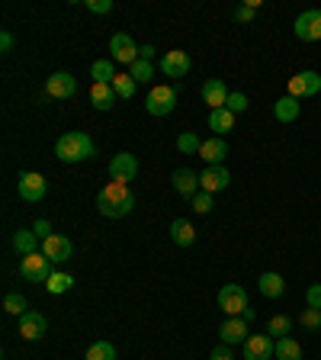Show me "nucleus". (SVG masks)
<instances>
[{
  "label": "nucleus",
  "instance_id": "nucleus-45",
  "mask_svg": "<svg viewBox=\"0 0 321 360\" xmlns=\"http://www.w3.org/2000/svg\"><path fill=\"white\" fill-rule=\"evenodd\" d=\"M0 48H3V52H10V48H13V36H10V32H3V36H0Z\"/></svg>",
  "mask_w": 321,
  "mask_h": 360
},
{
  "label": "nucleus",
  "instance_id": "nucleus-21",
  "mask_svg": "<svg viewBox=\"0 0 321 360\" xmlns=\"http://www.w3.org/2000/svg\"><path fill=\"white\" fill-rule=\"evenodd\" d=\"M209 129L215 132V139L228 135V132L235 129V113H231L228 106H222V110H212V113H209Z\"/></svg>",
  "mask_w": 321,
  "mask_h": 360
},
{
  "label": "nucleus",
  "instance_id": "nucleus-14",
  "mask_svg": "<svg viewBox=\"0 0 321 360\" xmlns=\"http://www.w3.org/2000/svg\"><path fill=\"white\" fill-rule=\"evenodd\" d=\"M135 174H138L135 155H128V151L113 155V161H110V180H122V184H128V180H135Z\"/></svg>",
  "mask_w": 321,
  "mask_h": 360
},
{
  "label": "nucleus",
  "instance_id": "nucleus-25",
  "mask_svg": "<svg viewBox=\"0 0 321 360\" xmlns=\"http://www.w3.org/2000/svg\"><path fill=\"white\" fill-rule=\"evenodd\" d=\"M171 238H174V245H180V248H190L193 241H196V229H193V222L174 219V222H171Z\"/></svg>",
  "mask_w": 321,
  "mask_h": 360
},
{
  "label": "nucleus",
  "instance_id": "nucleus-19",
  "mask_svg": "<svg viewBox=\"0 0 321 360\" xmlns=\"http://www.w3.org/2000/svg\"><path fill=\"white\" fill-rule=\"evenodd\" d=\"M202 100L209 103L212 110H222V106L228 103V87H225V81H219V77H209V81L202 84Z\"/></svg>",
  "mask_w": 321,
  "mask_h": 360
},
{
  "label": "nucleus",
  "instance_id": "nucleus-6",
  "mask_svg": "<svg viewBox=\"0 0 321 360\" xmlns=\"http://www.w3.org/2000/svg\"><path fill=\"white\" fill-rule=\"evenodd\" d=\"M110 58L113 61H119V65H126V68H132L138 61L135 39L128 36V32H116V36L110 39Z\"/></svg>",
  "mask_w": 321,
  "mask_h": 360
},
{
  "label": "nucleus",
  "instance_id": "nucleus-22",
  "mask_svg": "<svg viewBox=\"0 0 321 360\" xmlns=\"http://www.w3.org/2000/svg\"><path fill=\"white\" fill-rule=\"evenodd\" d=\"M225 155H228V145H225V139H209L202 142L200 148V158L206 161V164H225Z\"/></svg>",
  "mask_w": 321,
  "mask_h": 360
},
{
  "label": "nucleus",
  "instance_id": "nucleus-5",
  "mask_svg": "<svg viewBox=\"0 0 321 360\" xmlns=\"http://www.w3.org/2000/svg\"><path fill=\"white\" fill-rule=\"evenodd\" d=\"M219 309L225 312V319L244 312V309H248V293H244V287H238V283H225V287L219 290Z\"/></svg>",
  "mask_w": 321,
  "mask_h": 360
},
{
  "label": "nucleus",
  "instance_id": "nucleus-32",
  "mask_svg": "<svg viewBox=\"0 0 321 360\" xmlns=\"http://www.w3.org/2000/svg\"><path fill=\"white\" fill-rule=\"evenodd\" d=\"M200 148H202V142H200V135H193V132H184V135L177 139V151H180V155H200Z\"/></svg>",
  "mask_w": 321,
  "mask_h": 360
},
{
  "label": "nucleus",
  "instance_id": "nucleus-23",
  "mask_svg": "<svg viewBox=\"0 0 321 360\" xmlns=\"http://www.w3.org/2000/svg\"><path fill=\"white\" fill-rule=\"evenodd\" d=\"M116 100H119V97H116V91H113V84H93V87H90V103L100 113L113 110V103H116Z\"/></svg>",
  "mask_w": 321,
  "mask_h": 360
},
{
  "label": "nucleus",
  "instance_id": "nucleus-26",
  "mask_svg": "<svg viewBox=\"0 0 321 360\" xmlns=\"http://www.w3.org/2000/svg\"><path fill=\"white\" fill-rule=\"evenodd\" d=\"M276 360H302V344L295 341V338H276Z\"/></svg>",
  "mask_w": 321,
  "mask_h": 360
},
{
  "label": "nucleus",
  "instance_id": "nucleus-7",
  "mask_svg": "<svg viewBox=\"0 0 321 360\" xmlns=\"http://www.w3.org/2000/svg\"><path fill=\"white\" fill-rule=\"evenodd\" d=\"M19 196L26 200V203H42L48 193V180L36 171H26V174H19Z\"/></svg>",
  "mask_w": 321,
  "mask_h": 360
},
{
  "label": "nucleus",
  "instance_id": "nucleus-30",
  "mask_svg": "<svg viewBox=\"0 0 321 360\" xmlns=\"http://www.w3.org/2000/svg\"><path fill=\"white\" fill-rule=\"evenodd\" d=\"M135 87L138 84L132 81V74H116V81H113V91H116V97H122V100H132V97H135Z\"/></svg>",
  "mask_w": 321,
  "mask_h": 360
},
{
  "label": "nucleus",
  "instance_id": "nucleus-27",
  "mask_svg": "<svg viewBox=\"0 0 321 360\" xmlns=\"http://www.w3.org/2000/svg\"><path fill=\"white\" fill-rule=\"evenodd\" d=\"M93 84H113L116 81V68H113V58H97L90 65Z\"/></svg>",
  "mask_w": 321,
  "mask_h": 360
},
{
  "label": "nucleus",
  "instance_id": "nucleus-13",
  "mask_svg": "<svg viewBox=\"0 0 321 360\" xmlns=\"http://www.w3.org/2000/svg\"><path fill=\"white\" fill-rule=\"evenodd\" d=\"M228 184H231V174L225 164H212L200 174V190H206V193H219V190H225Z\"/></svg>",
  "mask_w": 321,
  "mask_h": 360
},
{
  "label": "nucleus",
  "instance_id": "nucleus-43",
  "mask_svg": "<svg viewBox=\"0 0 321 360\" xmlns=\"http://www.w3.org/2000/svg\"><path fill=\"white\" fill-rule=\"evenodd\" d=\"M32 231H36L39 238L46 241V238H48V235H52V225H48V219H39V222H36V225H32Z\"/></svg>",
  "mask_w": 321,
  "mask_h": 360
},
{
  "label": "nucleus",
  "instance_id": "nucleus-15",
  "mask_svg": "<svg viewBox=\"0 0 321 360\" xmlns=\"http://www.w3.org/2000/svg\"><path fill=\"white\" fill-rule=\"evenodd\" d=\"M219 338H222V344H244L251 338V334H248V322H244L241 315H231V319L222 322Z\"/></svg>",
  "mask_w": 321,
  "mask_h": 360
},
{
  "label": "nucleus",
  "instance_id": "nucleus-12",
  "mask_svg": "<svg viewBox=\"0 0 321 360\" xmlns=\"http://www.w3.org/2000/svg\"><path fill=\"white\" fill-rule=\"evenodd\" d=\"M46 93L55 97V100H71L74 93H77V81H74L68 71H55L46 81Z\"/></svg>",
  "mask_w": 321,
  "mask_h": 360
},
{
  "label": "nucleus",
  "instance_id": "nucleus-1",
  "mask_svg": "<svg viewBox=\"0 0 321 360\" xmlns=\"http://www.w3.org/2000/svg\"><path fill=\"white\" fill-rule=\"evenodd\" d=\"M97 209H100L106 219H122L135 209V196L128 190V184L122 180H110V184L100 187V193H97Z\"/></svg>",
  "mask_w": 321,
  "mask_h": 360
},
{
  "label": "nucleus",
  "instance_id": "nucleus-18",
  "mask_svg": "<svg viewBox=\"0 0 321 360\" xmlns=\"http://www.w3.org/2000/svg\"><path fill=\"white\" fill-rule=\"evenodd\" d=\"M171 184H174L177 193H180V196H190V200L200 193V174H196V171H190V167H180V171H174Z\"/></svg>",
  "mask_w": 321,
  "mask_h": 360
},
{
  "label": "nucleus",
  "instance_id": "nucleus-42",
  "mask_svg": "<svg viewBox=\"0 0 321 360\" xmlns=\"http://www.w3.org/2000/svg\"><path fill=\"white\" fill-rule=\"evenodd\" d=\"M209 360H235V357H231V344H219V348L212 351Z\"/></svg>",
  "mask_w": 321,
  "mask_h": 360
},
{
  "label": "nucleus",
  "instance_id": "nucleus-34",
  "mask_svg": "<svg viewBox=\"0 0 321 360\" xmlns=\"http://www.w3.org/2000/svg\"><path fill=\"white\" fill-rule=\"evenodd\" d=\"M3 309H7L10 315H26V296H19V293H7L3 296Z\"/></svg>",
  "mask_w": 321,
  "mask_h": 360
},
{
  "label": "nucleus",
  "instance_id": "nucleus-33",
  "mask_svg": "<svg viewBox=\"0 0 321 360\" xmlns=\"http://www.w3.org/2000/svg\"><path fill=\"white\" fill-rule=\"evenodd\" d=\"M128 74H132V81H135V84H148V81H151V74H155V68H151V61L138 58L135 65L128 68Z\"/></svg>",
  "mask_w": 321,
  "mask_h": 360
},
{
  "label": "nucleus",
  "instance_id": "nucleus-39",
  "mask_svg": "<svg viewBox=\"0 0 321 360\" xmlns=\"http://www.w3.org/2000/svg\"><path fill=\"white\" fill-rule=\"evenodd\" d=\"M302 325L309 328V332L321 328V309H302Z\"/></svg>",
  "mask_w": 321,
  "mask_h": 360
},
{
  "label": "nucleus",
  "instance_id": "nucleus-17",
  "mask_svg": "<svg viewBox=\"0 0 321 360\" xmlns=\"http://www.w3.org/2000/svg\"><path fill=\"white\" fill-rule=\"evenodd\" d=\"M190 55L186 52H180V48H174V52H164V58H161V71L167 74V77H184L186 71H190Z\"/></svg>",
  "mask_w": 321,
  "mask_h": 360
},
{
  "label": "nucleus",
  "instance_id": "nucleus-44",
  "mask_svg": "<svg viewBox=\"0 0 321 360\" xmlns=\"http://www.w3.org/2000/svg\"><path fill=\"white\" fill-rule=\"evenodd\" d=\"M138 58L151 61V58H155V46H142V48H138Z\"/></svg>",
  "mask_w": 321,
  "mask_h": 360
},
{
  "label": "nucleus",
  "instance_id": "nucleus-41",
  "mask_svg": "<svg viewBox=\"0 0 321 360\" xmlns=\"http://www.w3.org/2000/svg\"><path fill=\"white\" fill-rule=\"evenodd\" d=\"M84 7L90 10V13H110V10H113V0H87Z\"/></svg>",
  "mask_w": 321,
  "mask_h": 360
},
{
  "label": "nucleus",
  "instance_id": "nucleus-20",
  "mask_svg": "<svg viewBox=\"0 0 321 360\" xmlns=\"http://www.w3.org/2000/svg\"><path fill=\"white\" fill-rule=\"evenodd\" d=\"M299 113H302V100H295V97H289V93L273 103L276 122H295V120H299Z\"/></svg>",
  "mask_w": 321,
  "mask_h": 360
},
{
  "label": "nucleus",
  "instance_id": "nucleus-8",
  "mask_svg": "<svg viewBox=\"0 0 321 360\" xmlns=\"http://www.w3.org/2000/svg\"><path fill=\"white\" fill-rule=\"evenodd\" d=\"M315 93H321V74L318 71H299L295 77H289V97L305 100V97H315Z\"/></svg>",
  "mask_w": 321,
  "mask_h": 360
},
{
  "label": "nucleus",
  "instance_id": "nucleus-10",
  "mask_svg": "<svg viewBox=\"0 0 321 360\" xmlns=\"http://www.w3.org/2000/svg\"><path fill=\"white\" fill-rule=\"evenodd\" d=\"M42 254H46L52 264H64V260H71L74 254V245L68 235H58V231H52L46 241H42Z\"/></svg>",
  "mask_w": 321,
  "mask_h": 360
},
{
  "label": "nucleus",
  "instance_id": "nucleus-24",
  "mask_svg": "<svg viewBox=\"0 0 321 360\" xmlns=\"http://www.w3.org/2000/svg\"><path fill=\"white\" fill-rule=\"evenodd\" d=\"M257 287H260V293H264L266 299H280V296L286 293V280L280 277V274H273V270H266V274H260Z\"/></svg>",
  "mask_w": 321,
  "mask_h": 360
},
{
  "label": "nucleus",
  "instance_id": "nucleus-11",
  "mask_svg": "<svg viewBox=\"0 0 321 360\" xmlns=\"http://www.w3.org/2000/svg\"><path fill=\"white\" fill-rule=\"evenodd\" d=\"M276 341L270 334H251L244 341V360H273Z\"/></svg>",
  "mask_w": 321,
  "mask_h": 360
},
{
  "label": "nucleus",
  "instance_id": "nucleus-36",
  "mask_svg": "<svg viewBox=\"0 0 321 360\" xmlns=\"http://www.w3.org/2000/svg\"><path fill=\"white\" fill-rule=\"evenodd\" d=\"M190 206L196 209L200 216H206V213H212V193H206V190H200V193L190 200Z\"/></svg>",
  "mask_w": 321,
  "mask_h": 360
},
{
  "label": "nucleus",
  "instance_id": "nucleus-31",
  "mask_svg": "<svg viewBox=\"0 0 321 360\" xmlns=\"http://www.w3.org/2000/svg\"><path fill=\"white\" fill-rule=\"evenodd\" d=\"M87 360H116V348L110 341H97L87 348Z\"/></svg>",
  "mask_w": 321,
  "mask_h": 360
},
{
  "label": "nucleus",
  "instance_id": "nucleus-2",
  "mask_svg": "<svg viewBox=\"0 0 321 360\" xmlns=\"http://www.w3.org/2000/svg\"><path fill=\"white\" fill-rule=\"evenodd\" d=\"M55 155L64 164H77V161H87L90 155H97V145L87 132H64L55 142Z\"/></svg>",
  "mask_w": 321,
  "mask_h": 360
},
{
  "label": "nucleus",
  "instance_id": "nucleus-4",
  "mask_svg": "<svg viewBox=\"0 0 321 360\" xmlns=\"http://www.w3.org/2000/svg\"><path fill=\"white\" fill-rule=\"evenodd\" d=\"M52 274H55V270H52V260H48L42 251L26 254V258L19 260V277L29 280V283H48Z\"/></svg>",
  "mask_w": 321,
  "mask_h": 360
},
{
  "label": "nucleus",
  "instance_id": "nucleus-46",
  "mask_svg": "<svg viewBox=\"0 0 321 360\" xmlns=\"http://www.w3.org/2000/svg\"><path fill=\"white\" fill-rule=\"evenodd\" d=\"M241 319H244V322H254V309H251V305H248V309H244V312H241Z\"/></svg>",
  "mask_w": 321,
  "mask_h": 360
},
{
  "label": "nucleus",
  "instance_id": "nucleus-3",
  "mask_svg": "<svg viewBox=\"0 0 321 360\" xmlns=\"http://www.w3.org/2000/svg\"><path fill=\"white\" fill-rule=\"evenodd\" d=\"M174 106H177V87H171V84H155V87L148 91L145 110L151 113V116H167V113H174Z\"/></svg>",
  "mask_w": 321,
  "mask_h": 360
},
{
  "label": "nucleus",
  "instance_id": "nucleus-16",
  "mask_svg": "<svg viewBox=\"0 0 321 360\" xmlns=\"http://www.w3.org/2000/svg\"><path fill=\"white\" fill-rule=\"evenodd\" d=\"M46 332H48V322L42 312L19 315V334H23L26 341H39V338H46Z\"/></svg>",
  "mask_w": 321,
  "mask_h": 360
},
{
  "label": "nucleus",
  "instance_id": "nucleus-38",
  "mask_svg": "<svg viewBox=\"0 0 321 360\" xmlns=\"http://www.w3.org/2000/svg\"><path fill=\"white\" fill-rule=\"evenodd\" d=\"M225 106H228L231 113H235V116H238V113H244L248 110V97H244V93H228V103H225Z\"/></svg>",
  "mask_w": 321,
  "mask_h": 360
},
{
  "label": "nucleus",
  "instance_id": "nucleus-40",
  "mask_svg": "<svg viewBox=\"0 0 321 360\" xmlns=\"http://www.w3.org/2000/svg\"><path fill=\"white\" fill-rule=\"evenodd\" d=\"M305 303H309V309H321V283H312V287H309Z\"/></svg>",
  "mask_w": 321,
  "mask_h": 360
},
{
  "label": "nucleus",
  "instance_id": "nucleus-9",
  "mask_svg": "<svg viewBox=\"0 0 321 360\" xmlns=\"http://www.w3.org/2000/svg\"><path fill=\"white\" fill-rule=\"evenodd\" d=\"M295 39L302 42H318L321 39V10H302L295 17Z\"/></svg>",
  "mask_w": 321,
  "mask_h": 360
},
{
  "label": "nucleus",
  "instance_id": "nucleus-29",
  "mask_svg": "<svg viewBox=\"0 0 321 360\" xmlns=\"http://www.w3.org/2000/svg\"><path fill=\"white\" fill-rule=\"evenodd\" d=\"M71 287H74V277H71V274H61V270H55V274L48 277V283H46V290H48L52 296L68 293Z\"/></svg>",
  "mask_w": 321,
  "mask_h": 360
},
{
  "label": "nucleus",
  "instance_id": "nucleus-37",
  "mask_svg": "<svg viewBox=\"0 0 321 360\" xmlns=\"http://www.w3.org/2000/svg\"><path fill=\"white\" fill-rule=\"evenodd\" d=\"M257 10H260V3H257V0H248L244 7L235 10V19H238V23H251V19L257 17Z\"/></svg>",
  "mask_w": 321,
  "mask_h": 360
},
{
  "label": "nucleus",
  "instance_id": "nucleus-35",
  "mask_svg": "<svg viewBox=\"0 0 321 360\" xmlns=\"http://www.w3.org/2000/svg\"><path fill=\"white\" fill-rule=\"evenodd\" d=\"M289 328H293L289 315H273V319H270V325H266V334H270V338H273V334L286 338V334H289Z\"/></svg>",
  "mask_w": 321,
  "mask_h": 360
},
{
  "label": "nucleus",
  "instance_id": "nucleus-28",
  "mask_svg": "<svg viewBox=\"0 0 321 360\" xmlns=\"http://www.w3.org/2000/svg\"><path fill=\"white\" fill-rule=\"evenodd\" d=\"M13 248L26 258V254H36V248H39V235L36 231H29V229H19L17 235H13Z\"/></svg>",
  "mask_w": 321,
  "mask_h": 360
}]
</instances>
